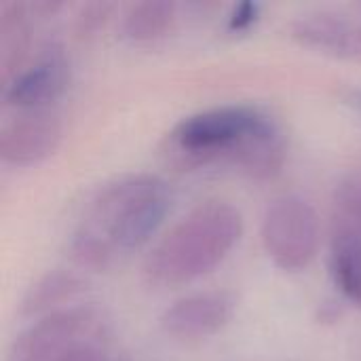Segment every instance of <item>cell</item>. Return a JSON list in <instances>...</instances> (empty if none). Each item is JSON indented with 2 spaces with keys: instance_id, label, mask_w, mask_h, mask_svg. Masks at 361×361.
<instances>
[{
  "instance_id": "obj_1",
  "label": "cell",
  "mask_w": 361,
  "mask_h": 361,
  "mask_svg": "<svg viewBox=\"0 0 361 361\" xmlns=\"http://www.w3.org/2000/svg\"><path fill=\"white\" fill-rule=\"evenodd\" d=\"M167 154L180 167L228 161L254 180H271L286 165L288 140L262 108L226 104L178 121L167 133Z\"/></svg>"
},
{
  "instance_id": "obj_2",
  "label": "cell",
  "mask_w": 361,
  "mask_h": 361,
  "mask_svg": "<svg viewBox=\"0 0 361 361\" xmlns=\"http://www.w3.org/2000/svg\"><path fill=\"white\" fill-rule=\"evenodd\" d=\"M243 216L228 201H205L182 216L148 252L144 275L159 286L188 283L214 271L239 243Z\"/></svg>"
},
{
  "instance_id": "obj_3",
  "label": "cell",
  "mask_w": 361,
  "mask_h": 361,
  "mask_svg": "<svg viewBox=\"0 0 361 361\" xmlns=\"http://www.w3.org/2000/svg\"><path fill=\"white\" fill-rule=\"evenodd\" d=\"M171 205L169 184L150 171L123 173L95 190L87 220L116 252L142 247L161 226Z\"/></svg>"
},
{
  "instance_id": "obj_4",
  "label": "cell",
  "mask_w": 361,
  "mask_h": 361,
  "mask_svg": "<svg viewBox=\"0 0 361 361\" xmlns=\"http://www.w3.org/2000/svg\"><path fill=\"white\" fill-rule=\"evenodd\" d=\"M260 237L275 267L288 273L305 271L317 258L322 245L317 209L300 195H281L264 209Z\"/></svg>"
},
{
  "instance_id": "obj_5",
  "label": "cell",
  "mask_w": 361,
  "mask_h": 361,
  "mask_svg": "<svg viewBox=\"0 0 361 361\" xmlns=\"http://www.w3.org/2000/svg\"><path fill=\"white\" fill-rule=\"evenodd\" d=\"M102 317L93 307H63L40 315L21 330L6 353V361H53L74 341L97 334Z\"/></svg>"
},
{
  "instance_id": "obj_6",
  "label": "cell",
  "mask_w": 361,
  "mask_h": 361,
  "mask_svg": "<svg viewBox=\"0 0 361 361\" xmlns=\"http://www.w3.org/2000/svg\"><path fill=\"white\" fill-rule=\"evenodd\" d=\"M70 82V59L59 42H47L11 80L2 82V102L17 110L51 108Z\"/></svg>"
},
{
  "instance_id": "obj_7",
  "label": "cell",
  "mask_w": 361,
  "mask_h": 361,
  "mask_svg": "<svg viewBox=\"0 0 361 361\" xmlns=\"http://www.w3.org/2000/svg\"><path fill=\"white\" fill-rule=\"evenodd\" d=\"M63 135V123L53 108L17 110L0 125V159L27 167L55 152Z\"/></svg>"
},
{
  "instance_id": "obj_8",
  "label": "cell",
  "mask_w": 361,
  "mask_h": 361,
  "mask_svg": "<svg viewBox=\"0 0 361 361\" xmlns=\"http://www.w3.org/2000/svg\"><path fill=\"white\" fill-rule=\"evenodd\" d=\"M237 309L231 292L205 290L173 300L161 315L159 324L165 334L180 341H201L224 330Z\"/></svg>"
},
{
  "instance_id": "obj_9",
  "label": "cell",
  "mask_w": 361,
  "mask_h": 361,
  "mask_svg": "<svg viewBox=\"0 0 361 361\" xmlns=\"http://www.w3.org/2000/svg\"><path fill=\"white\" fill-rule=\"evenodd\" d=\"M290 34L307 47L361 59V23L343 13L324 8L302 13L290 21Z\"/></svg>"
},
{
  "instance_id": "obj_10",
  "label": "cell",
  "mask_w": 361,
  "mask_h": 361,
  "mask_svg": "<svg viewBox=\"0 0 361 361\" xmlns=\"http://www.w3.org/2000/svg\"><path fill=\"white\" fill-rule=\"evenodd\" d=\"M32 2L6 0L0 4V74L11 80L25 68L32 47V23L36 19Z\"/></svg>"
},
{
  "instance_id": "obj_11",
  "label": "cell",
  "mask_w": 361,
  "mask_h": 361,
  "mask_svg": "<svg viewBox=\"0 0 361 361\" xmlns=\"http://www.w3.org/2000/svg\"><path fill=\"white\" fill-rule=\"evenodd\" d=\"M330 237L332 279L341 294L361 309V231L336 216Z\"/></svg>"
},
{
  "instance_id": "obj_12",
  "label": "cell",
  "mask_w": 361,
  "mask_h": 361,
  "mask_svg": "<svg viewBox=\"0 0 361 361\" xmlns=\"http://www.w3.org/2000/svg\"><path fill=\"white\" fill-rule=\"evenodd\" d=\"M85 290V281L66 269H53L40 275L21 298V315H47L63 309L66 300H72Z\"/></svg>"
},
{
  "instance_id": "obj_13",
  "label": "cell",
  "mask_w": 361,
  "mask_h": 361,
  "mask_svg": "<svg viewBox=\"0 0 361 361\" xmlns=\"http://www.w3.org/2000/svg\"><path fill=\"white\" fill-rule=\"evenodd\" d=\"M178 4L169 0H144L131 4L121 17V36L131 42L163 38L176 23Z\"/></svg>"
},
{
  "instance_id": "obj_14",
  "label": "cell",
  "mask_w": 361,
  "mask_h": 361,
  "mask_svg": "<svg viewBox=\"0 0 361 361\" xmlns=\"http://www.w3.org/2000/svg\"><path fill=\"white\" fill-rule=\"evenodd\" d=\"M68 252H70V258L80 269L95 271V273L108 271L114 264V258L118 254L99 233L91 231L85 224H80L74 231L70 245H68Z\"/></svg>"
},
{
  "instance_id": "obj_15",
  "label": "cell",
  "mask_w": 361,
  "mask_h": 361,
  "mask_svg": "<svg viewBox=\"0 0 361 361\" xmlns=\"http://www.w3.org/2000/svg\"><path fill=\"white\" fill-rule=\"evenodd\" d=\"M114 11L112 2H87L82 4L72 21V32L78 40H89L93 38L110 19Z\"/></svg>"
},
{
  "instance_id": "obj_16",
  "label": "cell",
  "mask_w": 361,
  "mask_h": 361,
  "mask_svg": "<svg viewBox=\"0 0 361 361\" xmlns=\"http://www.w3.org/2000/svg\"><path fill=\"white\" fill-rule=\"evenodd\" d=\"M336 216L351 222L361 231V176L343 180L334 195Z\"/></svg>"
},
{
  "instance_id": "obj_17",
  "label": "cell",
  "mask_w": 361,
  "mask_h": 361,
  "mask_svg": "<svg viewBox=\"0 0 361 361\" xmlns=\"http://www.w3.org/2000/svg\"><path fill=\"white\" fill-rule=\"evenodd\" d=\"M53 361H106V349L97 341V334H89L68 345Z\"/></svg>"
},
{
  "instance_id": "obj_18",
  "label": "cell",
  "mask_w": 361,
  "mask_h": 361,
  "mask_svg": "<svg viewBox=\"0 0 361 361\" xmlns=\"http://www.w3.org/2000/svg\"><path fill=\"white\" fill-rule=\"evenodd\" d=\"M260 15V4L258 2H239L233 6L231 15H228V30L233 32H241L247 30Z\"/></svg>"
},
{
  "instance_id": "obj_19",
  "label": "cell",
  "mask_w": 361,
  "mask_h": 361,
  "mask_svg": "<svg viewBox=\"0 0 361 361\" xmlns=\"http://www.w3.org/2000/svg\"><path fill=\"white\" fill-rule=\"evenodd\" d=\"M345 99H347L355 110H360L361 112V87H349V89H345Z\"/></svg>"
}]
</instances>
